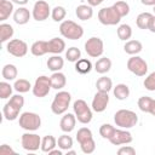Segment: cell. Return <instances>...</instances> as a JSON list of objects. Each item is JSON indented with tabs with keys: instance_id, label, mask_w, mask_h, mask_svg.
Listing matches in <instances>:
<instances>
[{
	"instance_id": "obj_24",
	"label": "cell",
	"mask_w": 155,
	"mask_h": 155,
	"mask_svg": "<svg viewBox=\"0 0 155 155\" xmlns=\"http://www.w3.org/2000/svg\"><path fill=\"white\" fill-rule=\"evenodd\" d=\"M13 10V2L11 0H0V21L7 19Z\"/></svg>"
},
{
	"instance_id": "obj_41",
	"label": "cell",
	"mask_w": 155,
	"mask_h": 155,
	"mask_svg": "<svg viewBox=\"0 0 155 155\" xmlns=\"http://www.w3.org/2000/svg\"><path fill=\"white\" fill-rule=\"evenodd\" d=\"M151 102H153V98L148 97V96H143L138 99V108L143 111V113H149L150 110V105H151Z\"/></svg>"
},
{
	"instance_id": "obj_51",
	"label": "cell",
	"mask_w": 155,
	"mask_h": 155,
	"mask_svg": "<svg viewBox=\"0 0 155 155\" xmlns=\"http://www.w3.org/2000/svg\"><path fill=\"white\" fill-rule=\"evenodd\" d=\"M149 113H150L151 115H154V116H155V99H153V102H151V105H150V110H149Z\"/></svg>"
},
{
	"instance_id": "obj_47",
	"label": "cell",
	"mask_w": 155,
	"mask_h": 155,
	"mask_svg": "<svg viewBox=\"0 0 155 155\" xmlns=\"http://www.w3.org/2000/svg\"><path fill=\"white\" fill-rule=\"evenodd\" d=\"M104 0H87V4L90 5V6H98V5H101L102 2H103Z\"/></svg>"
},
{
	"instance_id": "obj_31",
	"label": "cell",
	"mask_w": 155,
	"mask_h": 155,
	"mask_svg": "<svg viewBox=\"0 0 155 155\" xmlns=\"http://www.w3.org/2000/svg\"><path fill=\"white\" fill-rule=\"evenodd\" d=\"M56 145H57V139H56L53 136L47 134V136H45V137L41 139V148H40V149H41L44 153H48V151H51L52 149H54Z\"/></svg>"
},
{
	"instance_id": "obj_26",
	"label": "cell",
	"mask_w": 155,
	"mask_h": 155,
	"mask_svg": "<svg viewBox=\"0 0 155 155\" xmlns=\"http://www.w3.org/2000/svg\"><path fill=\"white\" fill-rule=\"evenodd\" d=\"M111 68V61L108 57H102L94 63V70L98 74H107Z\"/></svg>"
},
{
	"instance_id": "obj_46",
	"label": "cell",
	"mask_w": 155,
	"mask_h": 155,
	"mask_svg": "<svg viewBox=\"0 0 155 155\" xmlns=\"http://www.w3.org/2000/svg\"><path fill=\"white\" fill-rule=\"evenodd\" d=\"M148 29L151 31V33H155V15H153L150 22H149V25H148Z\"/></svg>"
},
{
	"instance_id": "obj_7",
	"label": "cell",
	"mask_w": 155,
	"mask_h": 155,
	"mask_svg": "<svg viewBox=\"0 0 155 155\" xmlns=\"http://www.w3.org/2000/svg\"><path fill=\"white\" fill-rule=\"evenodd\" d=\"M74 114L76 116V120L84 125L91 122L92 120V110L87 105V103L84 99H76L73 104Z\"/></svg>"
},
{
	"instance_id": "obj_32",
	"label": "cell",
	"mask_w": 155,
	"mask_h": 155,
	"mask_svg": "<svg viewBox=\"0 0 155 155\" xmlns=\"http://www.w3.org/2000/svg\"><path fill=\"white\" fill-rule=\"evenodd\" d=\"M96 87L98 91H102V92H108L113 90V81L108 76H102L97 80L96 82Z\"/></svg>"
},
{
	"instance_id": "obj_42",
	"label": "cell",
	"mask_w": 155,
	"mask_h": 155,
	"mask_svg": "<svg viewBox=\"0 0 155 155\" xmlns=\"http://www.w3.org/2000/svg\"><path fill=\"white\" fill-rule=\"evenodd\" d=\"M11 94H12V86L6 81H1L0 82V98L6 99V98H10Z\"/></svg>"
},
{
	"instance_id": "obj_4",
	"label": "cell",
	"mask_w": 155,
	"mask_h": 155,
	"mask_svg": "<svg viewBox=\"0 0 155 155\" xmlns=\"http://www.w3.org/2000/svg\"><path fill=\"white\" fill-rule=\"evenodd\" d=\"M59 33L63 38L69 40H79L84 35V29L80 24L75 23L74 21L65 19L59 25Z\"/></svg>"
},
{
	"instance_id": "obj_53",
	"label": "cell",
	"mask_w": 155,
	"mask_h": 155,
	"mask_svg": "<svg viewBox=\"0 0 155 155\" xmlns=\"http://www.w3.org/2000/svg\"><path fill=\"white\" fill-rule=\"evenodd\" d=\"M153 10H154V13H155V6H154V8H153Z\"/></svg>"
},
{
	"instance_id": "obj_23",
	"label": "cell",
	"mask_w": 155,
	"mask_h": 155,
	"mask_svg": "<svg viewBox=\"0 0 155 155\" xmlns=\"http://www.w3.org/2000/svg\"><path fill=\"white\" fill-rule=\"evenodd\" d=\"M50 79H51L52 88H54V90H62L65 86V84H67V78L61 71H54L50 76Z\"/></svg>"
},
{
	"instance_id": "obj_3",
	"label": "cell",
	"mask_w": 155,
	"mask_h": 155,
	"mask_svg": "<svg viewBox=\"0 0 155 155\" xmlns=\"http://www.w3.org/2000/svg\"><path fill=\"white\" fill-rule=\"evenodd\" d=\"M76 140L80 144L84 154H92L96 149V142L93 139L92 131L88 127H81L76 133Z\"/></svg>"
},
{
	"instance_id": "obj_17",
	"label": "cell",
	"mask_w": 155,
	"mask_h": 155,
	"mask_svg": "<svg viewBox=\"0 0 155 155\" xmlns=\"http://www.w3.org/2000/svg\"><path fill=\"white\" fill-rule=\"evenodd\" d=\"M75 125H76V116L75 114H71V113L64 114V116L61 119V122H59V127L64 133L71 132L75 128Z\"/></svg>"
},
{
	"instance_id": "obj_20",
	"label": "cell",
	"mask_w": 155,
	"mask_h": 155,
	"mask_svg": "<svg viewBox=\"0 0 155 155\" xmlns=\"http://www.w3.org/2000/svg\"><path fill=\"white\" fill-rule=\"evenodd\" d=\"M30 52H31V54H34L36 57L48 53V41H45V40L35 41L30 47Z\"/></svg>"
},
{
	"instance_id": "obj_18",
	"label": "cell",
	"mask_w": 155,
	"mask_h": 155,
	"mask_svg": "<svg viewBox=\"0 0 155 155\" xmlns=\"http://www.w3.org/2000/svg\"><path fill=\"white\" fill-rule=\"evenodd\" d=\"M30 17H31V13L29 12V10L27 7H18L13 12V21H15V23H17L19 25L27 24L29 22Z\"/></svg>"
},
{
	"instance_id": "obj_40",
	"label": "cell",
	"mask_w": 155,
	"mask_h": 155,
	"mask_svg": "<svg viewBox=\"0 0 155 155\" xmlns=\"http://www.w3.org/2000/svg\"><path fill=\"white\" fill-rule=\"evenodd\" d=\"M65 58L69 62H76V61H79L81 58V51L75 46L69 47L67 50V52H65Z\"/></svg>"
},
{
	"instance_id": "obj_27",
	"label": "cell",
	"mask_w": 155,
	"mask_h": 155,
	"mask_svg": "<svg viewBox=\"0 0 155 155\" xmlns=\"http://www.w3.org/2000/svg\"><path fill=\"white\" fill-rule=\"evenodd\" d=\"M113 93H114L116 99L125 101L130 96V88L126 84H117L115 87H113Z\"/></svg>"
},
{
	"instance_id": "obj_45",
	"label": "cell",
	"mask_w": 155,
	"mask_h": 155,
	"mask_svg": "<svg viewBox=\"0 0 155 155\" xmlns=\"http://www.w3.org/2000/svg\"><path fill=\"white\" fill-rule=\"evenodd\" d=\"M0 154H1V155H6V154H15V150H13L11 147H8L7 144H2V145L0 147Z\"/></svg>"
},
{
	"instance_id": "obj_35",
	"label": "cell",
	"mask_w": 155,
	"mask_h": 155,
	"mask_svg": "<svg viewBox=\"0 0 155 155\" xmlns=\"http://www.w3.org/2000/svg\"><path fill=\"white\" fill-rule=\"evenodd\" d=\"M117 36H119L120 40L127 41L132 36V28L128 24H126V23L119 25V28H117Z\"/></svg>"
},
{
	"instance_id": "obj_29",
	"label": "cell",
	"mask_w": 155,
	"mask_h": 155,
	"mask_svg": "<svg viewBox=\"0 0 155 155\" xmlns=\"http://www.w3.org/2000/svg\"><path fill=\"white\" fill-rule=\"evenodd\" d=\"M91 69H92V63L90 59L80 58L79 61L75 62V70L79 74H88Z\"/></svg>"
},
{
	"instance_id": "obj_44",
	"label": "cell",
	"mask_w": 155,
	"mask_h": 155,
	"mask_svg": "<svg viewBox=\"0 0 155 155\" xmlns=\"http://www.w3.org/2000/svg\"><path fill=\"white\" fill-rule=\"evenodd\" d=\"M119 155H134L136 154V149L131 145H122L119 150H117Z\"/></svg>"
},
{
	"instance_id": "obj_2",
	"label": "cell",
	"mask_w": 155,
	"mask_h": 155,
	"mask_svg": "<svg viewBox=\"0 0 155 155\" xmlns=\"http://www.w3.org/2000/svg\"><path fill=\"white\" fill-rule=\"evenodd\" d=\"M114 122L120 128H132L138 122V116L134 111L128 109H120L114 115Z\"/></svg>"
},
{
	"instance_id": "obj_43",
	"label": "cell",
	"mask_w": 155,
	"mask_h": 155,
	"mask_svg": "<svg viewBox=\"0 0 155 155\" xmlns=\"http://www.w3.org/2000/svg\"><path fill=\"white\" fill-rule=\"evenodd\" d=\"M143 85H144V87H145L148 91H155V71L150 73V74L145 78Z\"/></svg>"
},
{
	"instance_id": "obj_34",
	"label": "cell",
	"mask_w": 155,
	"mask_h": 155,
	"mask_svg": "<svg viewBox=\"0 0 155 155\" xmlns=\"http://www.w3.org/2000/svg\"><path fill=\"white\" fill-rule=\"evenodd\" d=\"M57 145H58L59 149L67 151V150H69V149L73 148V138L70 136H68L67 133L65 134H62L57 139Z\"/></svg>"
},
{
	"instance_id": "obj_1",
	"label": "cell",
	"mask_w": 155,
	"mask_h": 155,
	"mask_svg": "<svg viewBox=\"0 0 155 155\" xmlns=\"http://www.w3.org/2000/svg\"><path fill=\"white\" fill-rule=\"evenodd\" d=\"M24 105V98L19 94H15L11 96L10 101L4 105L2 108V113H4V117L7 121H13L18 117L21 109Z\"/></svg>"
},
{
	"instance_id": "obj_8",
	"label": "cell",
	"mask_w": 155,
	"mask_h": 155,
	"mask_svg": "<svg viewBox=\"0 0 155 155\" xmlns=\"http://www.w3.org/2000/svg\"><path fill=\"white\" fill-rule=\"evenodd\" d=\"M98 19L103 25H115L121 21V16L116 12L114 6H109L99 10Z\"/></svg>"
},
{
	"instance_id": "obj_37",
	"label": "cell",
	"mask_w": 155,
	"mask_h": 155,
	"mask_svg": "<svg viewBox=\"0 0 155 155\" xmlns=\"http://www.w3.org/2000/svg\"><path fill=\"white\" fill-rule=\"evenodd\" d=\"M13 88H15L18 93H25V92H28V91H29L30 88H33V87H31V85H30V82H29L28 80H25V79H18V80L15 81Z\"/></svg>"
},
{
	"instance_id": "obj_10",
	"label": "cell",
	"mask_w": 155,
	"mask_h": 155,
	"mask_svg": "<svg viewBox=\"0 0 155 155\" xmlns=\"http://www.w3.org/2000/svg\"><path fill=\"white\" fill-rule=\"evenodd\" d=\"M85 51L86 53L92 57V58H98L103 54L104 52V44L103 40L97 38V36H92L86 42H85Z\"/></svg>"
},
{
	"instance_id": "obj_39",
	"label": "cell",
	"mask_w": 155,
	"mask_h": 155,
	"mask_svg": "<svg viewBox=\"0 0 155 155\" xmlns=\"http://www.w3.org/2000/svg\"><path fill=\"white\" fill-rule=\"evenodd\" d=\"M115 130H116V128H115L113 125H110V124H103V125L99 127V134H101L104 139H108V140H109V139L113 137Z\"/></svg>"
},
{
	"instance_id": "obj_52",
	"label": "cell",
	"mask_w": 155,
	"mask_h": 155,
	"mask_svg": "<svg viewBox=\"0 0 155 155\" xmlns=\"http://www.w3.org/2000/svg\"><path fill=\"white\" fill-rule=\"evenodd\" d=\"M67 154H68V155H75L76 153H75L74 150H70V149H69V150H67Z\"/></svg>"
},
{
	"instance_id": "obj_15",
	"label": "cell",
	"mask_w": 155,
	"mask_h": 155,
	"mask_svg": "<svg viewBox=\"0 0 155 155\" xmlns=\"http://www.w3.org/2000/svg\"><path fill=\"white\" fill-rule=\"evenodd\" d=\"M132 134L128 132L126 128H116L113 137L109 139V142L113 145H122V144H128L132 142Z\"/></svg>"
},
{
	"instance_id": "obj_36",
	"label": "cell",
	"mask_w": 155,
	"mask_h": 155,
	"mask_svg": "<svg viewBox=\"0 0 155 155\" xmlns=\"http://www.w3.org/2000/svg\"><path fill=\"white\" fill-rule=\"evenodd\" d=\"M65 16H67V11L63 6H54L51 10V17L54 22H63Z\"/></svg>"
},
{
	"instance_id": "obj_49",
	"label": "cell",
	"mask_w": 155,
	"mask_h": 155,
	"mask_svg": "<svg viewBox=\"0 0 155 155\" xmlns=\"http://www.w3.org/2000/svg\"><path fill=\"white\" fill-rule=\"evenodd\" d=\"M48 154L50 155H62L63 151H62V149H52L51 151H48Z\"/></svg>"
},
{
	"instance_id": "obj_30",
	"label": "cell",
	"mask_w": 155,
	"mask_h": 155,
	"mask_svg": "<svg viewBox=\"0 0 155 155\" xmlns=\"http://www.w3.org/2000/svg\"><path fill=\"white\" fill-rule=\"evenodd\" d=\"M17 74H18V70H17L16 65H13V64H5L2 67L1 75H2V78L5 80H7V81L15 80L17 78Z\"/></svg>"
},
{
	"instance_id": "obj_12",
	"label": "cell",
	"mask_w": 155,
	"mask_h": 155,
	"mask_svg": "<svg viewBox=\"0 0 155 155\" xmlns=\"http://www.w3.org/2000/svg\"><path fill=\"white\" fill-rule=\"evenodd\" d=\"M41 137L36 133H23L21 138L22 148L27 151H36L39 148H41Z\"/></svg>"
},
{
	"instance_id": "obj_22",
	"label": "cell",
	"mask_w": 155,
	"mask_h": 155,
	"mask_svg": "<svg viewBox=\"0 0 155 155\" xmlns=\"http://www.w3.org/2000/svg\"><path fill=\"white\" fill-rule=\"evenodd\" d=\"M142 48H143L142 42L138 41V40H127L126 44L124 45V51L127 54H131V56L138 54L142 51Z\"/></svg>"
},
{
	"instance_id": "obj_14",
	"label": "cell",
	"mask_w": 155,
	"mask_h": 155,
	"mask_svg": "<svg viewBox=\"0 0 155 155\" xmlns=\"http://www.w3.org/2000/svg\"><path fill=\"white\" fill-rule=\"evenodd\" d=\"M6 50L13 57H24L28 52V45L21 39H12L7 42Z\"/></svg>"
},
{
	"instance_id": "obj_48",
	"label": "cell",
	"mask_w": 155,
	"mask_h": 155,
	"mask_svg": "<svg viewBox=\"0 0 155 155\" xmlns=\"http://www.w3.org/2000/svg\"><path fill=\"white\" fill-rule=\"evenodd\" d=\"M140 2L145 6H155V0H140Z\"/></svg>"
},
{
	"instance_id": "obj_5",
	"label": "cell",
	"mask_w": 155,
	"mask_h": 155,
	"mask_svg": "<svg viewBox=\"0 0 155 155\" xmlns=\"http://www.w3.org/2000/svg\"><path fill=\"white\" fill-rule=\"evenodd\" d=\"M70 101H71V96L69 92L67 91H59L53 101H52V104H51V110L53 114L56 115H61V114H64L68 108H69V104H70Z\"/></svg>"
},
{
	"instance_id": "obj_25",
	"label": "cell",
	"mask_w": 155,
	"mask_h": 155,
	"mask_svg": "<svg viewBox=\"0 0 155 155\" xmlns=\"http://www.w3.org/2000/svg\"><path fill=\"white\" fill-rule=\"evenodd\" d=\"M47 68L51 71H61V69L64 65V59L59 56V54H53L47 59Z\"/></svg>"
},
{
	"instance_id": "obj_11",
	"label": "cell",
	"mask_w": 155,
	"mask_h": 155,
	"mask_svg": "<svg viewBox=\"0 0 155 155\" xmlns=\"http://www.w3.org/2000/svg\"><path fill=\"white\" fill-rule=\"evenodd\" d=\"M127 69L137 76H144L148 73V64L142 57L136 54V56H132L131 58H128Z\"/></svg>"
},
{
	"instance_id": "obj_16",
	"label": "cell",
	"mask_w": 155,
	"mask_h": 155,
	"mask_svg": "<svg viewBox=\"0 0 155 155\" xmlns=\"http://www.w3.org/2000/svg\"><path fill=\"white\" fill-rule=\"evenodd\" d=\"M109 103V94L108 92H102L97 91L92 99V109L96 113H102L107 109V105Z\"/></svg>"
},
{
	"instance_id": "obj_50",
	"label": "cell",
	"mask_w": 155,
	"mask_h": 155,
	"mask_svg": "<svg viewBox=\"0 0 155 155\" xmlns=\"http://www.w3.org/2000/svg\"><path fill=\"white\" fill-rule=\"evenodd\" d=\"M13 4H17V5H19V6H23V5H25L29 0H11Z\"/></svg>"
},
{
	"instance_id": "obj_9",
	"label": "cell",
	"mask_w": 155,
	"mask_h": 155,
	"mask_svg": "<svg viewBox=\"0 0 155 155\" xmlns=\"http://www.w3.org/2000/svg\"><path fill=\"white\" fill-rule=\"evenodd\" d=\"M52 88L51 85V79L46 75H41L39 78H36L34 86H33V94L38 98H42L46 97L50 93V90Z\"/></svg>"
},
{
	"instance_id": "obj_19",
	"label": "cell",
	"mask_w": 155,
	"mask_h": 155,
	"mask_svg": "<svg viewBox=\"0 0 155 155\" xmlns=\"http://www.w3.org/2000/svg\"><path fill=\"white\" fill-rule=\"evenodd\" d=\"M65 50V42L61 38H52L48 41V53L59 54Z\"/></svg>"
},
{
	"instance_id": "obj_13",
	"label": "cell",
	"mask_w": 155,
	"mask_h": 155,
	"mask_svg": "<svg viewBox=\"0 0 155 155\" xmlns=\"http://www.w3.org/2000/svg\"><path fill=\"white\" fill-rule=\"evenodd\" d=\"M50 15H51V8H50L48 2H46L45 0H38L34 4L31 16H33V18L35 21L42 22V21L47 19Z\"/></svg>"
},
{
	"instance_id": "obj_33",
	"label": "cell",
	"mask_w": 155,
	"mask_h": 155,
	"mask_svg": "<svg viewBox=\"0 0 155 155\" xmlns=\"http://www.w3.org/2000/svg\"><path fill=\"white\" fill-rule=\"evenodd\" d=\"M153 15L149 13V12H142L137 16V19H136V24L139 29H148V25H149V22L151 19Z\"/></svg>"
},
{
	"instance_id": "obj_6",
	"label": "cell",
	"mask_w": 155,
	"mask_h": 155,
	"mask_svg": "<svg viewBox=\"0 0 155 155\" xmlns=\"http://www.w3.org/2000/svg\"><path fill=\"white\" fill-rule=\"evenodd\" d=\"M18 124L25 131H29V132L30 131H36L41 126V117L36 113L24 111L19 115Z\"/></svg>"
},
{
	"instance_id": "obj_21",
	"label": "cell",
	"mask_w": 155,
	"mask_h": 155,
	"mask_svg": "<svg viewBox=\"0 0 155 155\" xmlns=\"http://www.w3.org/2000/svg\"><path fill=\"white\" fill-rule=\"evenodd\" d=\"M75 15L81 21H88L93 16L92 6H90V5H79L75 8Z\"/></svg>"
},
{
	"instance_id": "obj_38",
	"label": "cell",
	"mask_w": 155,
	"mask_h": 155,
	"mask_svg": "<svg viewBox=\"0 0 155 155\" xmlns=\"http://www.w3.org/2000/svg\"><path fill=\"white\" fill-rule=\"evenodd\" d=\"M113 6H114V8L116 10V12L121 16V18L125 17V16H127V15L130 13V5H128L126 1H124V0L116 1Z\"/></svg>"
},
{
	"instance_id": "obj_28",
	"label": "cell",
	"mask_w": 155,
	"mask_h": 155,
	"mask_svg": "<svg viewBox=\"0 0 155 155\" xmlns=\"http://www.w3.org/2000/svg\"><path fill=\"white\" fill-rule=\"evenodd\" d=\"M13 34H15V30L11 24L8 23L0 24V41L1 42H6L7 40H10L13 36Z\"/></svg>"
}]
</instances>
